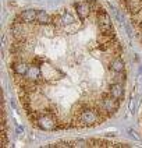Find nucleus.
<instances>
[{"instance_id":"nucleus-1","label":"nucleus","mask_w":142,"mask_h":148,"mask_svg":"<svg viewBox=\"0 0 142 148\" xmlns=\"http://www.w3.org/2000/svg\"><path fill=\"white\" fill-rule=\"evenodd\" d=\"M106 119H107V116L103 115L99 109H92V108L85 106L75 112L73 124L77 126V127H91V126L105 122Z\"/></svg>"},{"instance_id":"nucleus-2","label":"nucleus","mask_w":142,"mask_h":148,"mask_svg":"<svg viewBox=\"0 0 142 148\" xmlns=\"http://www.w3.org/2000/svg\"><path fill=\"white\" fill-rule=\"evenodd\" d=\"M33 123L45 132H52V130L60 129V120L57 119L56 113H42Z\"/></svg>"},{"instance_id":"nucleus-3","label":"nucleus","mask_w":142,"mask_h":148,"mask_svg":"<svg viewBox=\"0 0 142 148\" xmlns=\"http://www.w3.org/2000/svg\"><path fill=\"white\" fill-rule=\"evenodd\" d=\"M100 110L106 112L109 116L110 115H114L117 110H118V106H120V101L116 98H113L110 94H106L103 92L102 94V99H100Z\"/></svg>"},{"instance_id":"nucleus-4","label":"nucleus","mask_w":142,"mask_h":148,"mask_svg":"<svg viewBox=\"0 0 142 148\" xmlns=\"http://www.w3.org/2000/svg\"><path fill=\"white\" fill-rule=\"evenodd\" d=\"M96 24H98V28L102 34H114L110 17L107 16V13L105 11L103 7L99 11H96Z\"/></svg>"},{"instance_id":"nucleus-5","label":"nucleus","mask_w":142,"mask_h":148,"mask_svg":"<svg viewBox=\"0 0 142 148\" xmlns=\"http://www.w3.org/2000/svg\"><path fill=\"white\" fill-rule=\"evenodd\" d=\"M36 17H38V10H35V8H26V10L21 11L18 14V17H17L16 20L20 21V23H24V24L29 25V24L36 23Z\"/></svg>"},{"instance_id":"nucleus-6","label":"nucleus","mask_w":142,"mask_h":148,"mask_svg":"<svg viewBox=\"0 0 142 148\" xmlns=\"http://www.w3.org/2000/svg\"><path fill=\"white\" fill-rule=\"evenodd\" d=\"M11 69H13V71L16 75H22L24 77L26 71H28V69H29V64L25 62L24 59H18L17 58L14 62H13V64H11Z\"/></svg>"},{"instance_id":"nucleus-7","label":"nucleus","mask_w":142,"mask_h":148,"mask_svg":"<svg viewBox=\"0 0 142 148\" xmlns=\"http://www.w3.org/2000/svg\"><path fill=\"white\" fill-rule=\"evenodd\" d=\"M24 77H26L28 80H31V81H38L41 82V77H42V69L41 66H38V64H35V63H31L29 64V69H28V71L25 74Z\"/></svg>"},{"instance_id":"nucleus-8","label":"nucleus","mask_w":142,"mask_h":148,"mask_svg":"<svg viewBox=\"0 0 142 148\" xmlns=\"http://www.w3.org/2000/svg\"><path fill=\"white\" fill-rule=\"evenodd\" d=\"M109 94L113 98L121 101L124 98V87H123V84L121 82H111L110 87H109Z\"/></svg>"},{"instance_id":"nucleus-9","label":"nucleus","mask_w":142,"mask_h":148,"mask_svg":"<svg viewBox=\"0 0 142 148\" xmlns=\"http://www.w3.org/2000/svg\"><path fill=\"white\" fill-rule=\"evenodd\" d=\"M109 70L113 71V73H123L124 71V62H123V59L118 58V56H114L109 62Z\"/></svg>"},{"instance_id":"nucleus-10","label":"nucleus","mask_w":142,"mask_h":148,"mask_svg":"<svg viewBox=\"0 0 142 148\" xmlns=\"http://www.w3.org/2000/svg\"><path fill=\"white\" fill-rule=\"evenodd\" d=\"M53 23V16L46 13L45 10H38V17H36V24L38 25H49Z\"/></svg>"},{"instance_id":"nucleus-11","label":"nucleus","mask_w":142,"mask_h":148,"mask_svg":"<svg viewBox=\"0 0 142 148\" xmlns=\"http://www.w3.org/2000/svg\"><path fill=\"white\" fill-rule=\"evenodd\" d=\"M134 108H135V99H131V102H130V110L134 113Z\"/></svg>"},{"instance_id":"nucleus-12","label":"nucleus","mask_w":142,"mask_h":148,"mask_svg":"<svg viewBox=\"0 0 142 148\" xmlns=\"http://www.w3.org/2000/svg\"><path fill=\"white\" fill-rule=\"evenodd\" d=\"M16 132H17V134H22V132H24L22 126H17V127H16Z\"/></svg>"},{"instance_id":"nucleus-13","label":"nucleus","mask_w":142,"mask_h":148,"mask_svg":"<svg viewBox=\"0 0 142 148\" xmlns=\"http://www.w3.org/2000/svg\"><path fill=\"white\" fill-rule=\"evenodd\" d=\"M141 3H142V0H141ZM134 20H142V13H141V16H138V17H132Z\"/></svg>"},{"instance_id":"nucleus-14","label":"nucleus","mask_w":142,"mask_h":148,"mask_svg":"<svg viewBox=\"0 0 142 148\" xmlns=\"http://www.w3.org/2000/svg\"><path fill=\"white\" fill-rule=\"evenodd\" d=\"M141 32H142V31H141ZM141 39H142V34H141Z\"/></svg>"}]
</instances>
